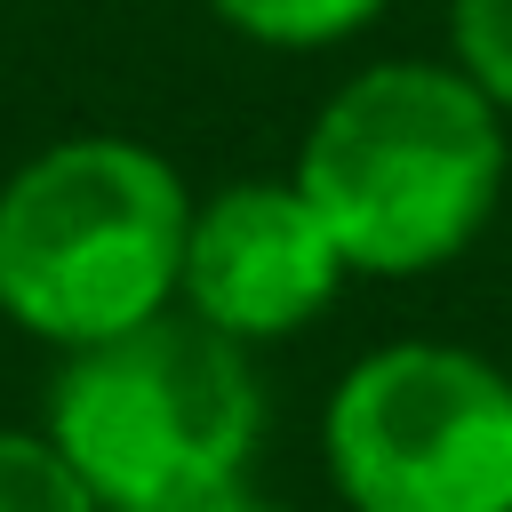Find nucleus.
I'll return each instance as SVG.
<instances>
[{
  "mask_svg": "<svg viewBox=\"0 0 512 512\" xmlns=\"http://www.w3.org/2000/svg\"><path fill=\"white\" fill-rule=\"evenodd\" d=\"M352 280H424L472 256L512 184V120L448 56L344 72L288 160Z\"/></svg>",
  "mask_w": 512,
  "mask_h": 512,
  "instance_id": "obj_1",
  "label": "nucleus"
},
{
  "mask_svg": "<svg viewBox=\"0 0 512 512\" xmlns=\"http://www.w3.org/2000/svg\"><path fill=\"white\" fill-rule=\"evenodd\" d=\"M192 184L120 128H80L0 176V320L40 352H88L176 312Z\"/></svg>",
  "mask_w": 512,
  "mask_h": 512,
  "instance_id": "obj_2",
  "label": "nucleus"
},
{
  "mask_svg": "<svg viewBox=\"0 0 512 512\" xmlns=\"http://www.w3.org/2000/svg\"><path fill=\"white\" fill-rule=\"evenodd\" d=\"M256 352L224 344L192 312H160L88 352H56L40 432L80 472L96 512H192L240 488L264 456Z\"/></svg>",
  "mask_w": 512,
  "mask_h": 512,
  "instance_id": "obj_3",
  "label": "nucleus"
},
{
  "mask_svg": "<svg viewBox=\"0 0 512 512\" xmlns=\"http://www.w3.org/2000/svg\"><path fill=\"white\" fill-rule=\"evenodd\" d=\"M344 512H512V368L456 336H384L320 400Z\"/></svg>",
  "mask_w": 512,
  "mask_h": 512,
  "instance_id": "obj_4",
  "label": "nucleus"
},
{
  "mask_svg": "<svg viewBox=\"0 0 512 512\" xmlns=\"http://www.w3.org/2000/svg\"><path fill=\"white\" fill-rule=\"evenodd\" d=\"M344 288H352V264L288 168L192 192L176 312H192L224 344H240V352L288 344V336L320 328Z\"/></svg>",
  "mask_w": 512,
  "mask_h": 512,
  "instance_id": "obj_5",
  "label": "nucleus"
},
{
  "mask_svg": "<svg viewBox=\"0 0 512 512\" xmlns=\"http://www.w3.org/2000/svg\"><path fill=\"white\" fill-rule=\"evenodd\" d=\"M216 32L264 48V56H328L384 24L392 0H200Z\"/></svg>",
  "mask_w": 512,
  "mask_h": 512,
  "instance_id": "obj_6",
  "label": "nucleus"
},
{
  "mask_svg": "<svg viewBox=\"0 0 512 512\" xmlns=\"http://www.w3.org/2000/svg\"><path fill=\"white\" fill-rule=\"evenodd\" d=\"M0 512H96L40 424H0Z\"/></svg>",
  "mask_w": 512,
  "mask_h": 512,
  "instance_id": "obj_7",
  "label": "nucleus"
},
{
  "mask_svg": "<svg viewBox=\"0 0 512 512\" xmlns=\"http://www.w3.org/2000/svg\"><path fill=\"white\" fill-rule=\"evenodd\" d=\"M448 64L512 120V0H448Z\"/></svg>",
  "mask_w": 512,
  "mask_h": 512,
  "instance_id": "obj_8",
  "label": "nucleus"
},
{
  "mask_svg": "<svg viewBox=\"0 0 512 512\" xmlns=\"http://www.w3.org/2000/svg\"><path fill=\"white\" fill-rule=\"evenodd\" d=\"M192 512H296V504H280V496H264V488H224V496H208V504H192Z\"/></svg>",
  "mask_w": 512,
  "mask_h": 512,
  "instance_id": "obj_9",
  "label": "nucleus"
}]
</instances>
